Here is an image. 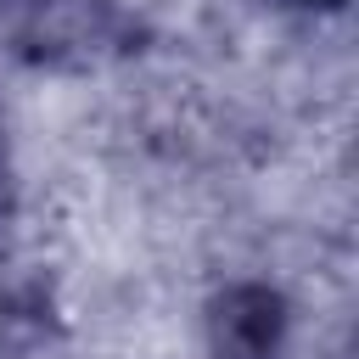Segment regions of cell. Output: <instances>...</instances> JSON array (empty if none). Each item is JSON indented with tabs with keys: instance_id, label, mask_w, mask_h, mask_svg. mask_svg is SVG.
Returning a JSON list of instances; mask_svg holds the SVG:
<instances>
[{
	"instance_id": "2",
	"label": "cell",
	"mask_w": 359,
	"mask_h": 359,
	"mask_svg": "<svg viewBox=\"0 0 359 359\" xmlns=\"http://www.w3.org/2000/svg\"><path fill=\"white\" fill-rule=\"evenodd\" d=\"M297 6H309V11H337L342 0H297Z\"/></svg>"
},
{
	"instance_id": "1",
	"label": "cell",
	"mask_w": 359,
	"mask_h": 359,
	"mask_svg": "<svg viewBox=\"0 0 359 359\" xmlns=\"http://www.w3.org/2000/svg\"><path fill=\"white\" fill-rule=\"evenodd\" d=\"M286 303L264 280H236L213 297L208 348L213 359H280L286 353Z\"/></svg>"
}]
</instances>
